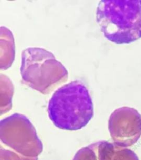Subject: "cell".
Returning <instances> with one entry per match:
<instances>
[{
	"mask_svg": "<svg viewBox=\"0 0 141 160\" xmlns=\"http://www.w3.org/2000/svg\"><path fill=\"white\" fill-rule=\"evenodd\" d=\"M48 114L56 127L77 130L93 117V104L90 92L80 81L75 80L56 90L50 99Z\"/></svg>",
	"mask_w": 141,
	"mask_h": 160,
	"instance_id": "6da1fadb",
	"label": "cell"
},
{
	"mask_svg": "<svg viewBox=\"0 0 141 160\" xmlns=\"http://www.w3.org/2000/svg\"><path fill=\"white\" fill-rule=\"evenodd\" d=\"M96 21L104 37L118 44L141 38V0H102Z\"/></svg>",
	"mask_w": 141,
	"mask_h": 160,
	"instance_id": "7a4b0ae2",
	"label": "cell"
},
{
	"mask_svg": "<svg viewBox=\"0 0 141 160\" xmlns=\"http://www.w3.org/2000/svg\"><path fill=\"white\" fill-rule=\"evenodd\" d=\"M22 82L43 94L50 93L68 79V71L54 55L41 48H28L22 53Z\"/></svg>",
	"mask_w": 141,
	"mask_h": 160,
	"instance_id": "3957f363",
	"label": "cell"
},
{
	"mask_svg": "<svg viewBox=\"0 0 141 160\" xmlns=\"http://www.w3.org/2000/svg\"><path fill=\"white\" fill-rule=\"evenodd\" d=\"M0 139L3 144L27 157L38 158L43 150L42 142L32 123L19 113L1 121Z\"/></svg>",
	"mask_w": 141,
	"mask_h": 160,
	"instance_id": "277c9868",
	"label": "cell"
},
{
	"mask_svg": "<svg viewBox=\"0 0 141 160\" xmlns=\"http://www.w3.org/2000/svg\"><path fill=\"white\" fill-rule=\"evenodd\" d=\"M108 127L114 143L124 148L132 146L141 137V115L133 108H119L111 114Z\"/></svg>",
	"mask_w": 141,
	"mask_h": 160,
	"instance_id": "5b68a950",
	"label": "cell"
},
{
	"mask_svg": "<svg viewBox=\"0 0 141 160\" xmlns=\"http://www.w3.org/2000/svg\"><path fill=\"white\" fill-rule=\"evenodd\" d=\"M99 160H139L134 151L108 141H98Z\"/></svg>",
	"mask_w": 141,
	"mask_h": 160,
	"instance_id": "8992f818",
	"label": "cell"
},
{
	"mask_svg": "<svg viewBox=\"0 0 141 160\" xmlns=\"http://www.w3.org/2000/svg\"><path fill=\"white\" fill-rule=\"evenodd\" d=\"M15 58L14 36L10 29L1 27L0 32V68L7 70L12 66Z\"/></svg>",
	"mask_w": 141,
	"mask_h": 160,
	"instance_id": "52a82bcc",
	"label": "cell"
},
{
	"mask_svg": "<svg viewBox=\"0 0 141 160\" xmlns=\"http://www.w3.org/2000/svg\"><path fill=\"white\" fill-rule=\"evenodd\" d=\"M1 83V114L7 113L12 108V99L14 86L7 76L0 75Z\"/></svg>",
	"mask_w": 141,
	"mask_h": 160,
	"instance_id": "ba28073f",
	"label": "cell"
},
{
	"mask_svg": "<svg viewBox=\"0 0 141 160\" xmlns=\"http://www.w3.org/2000/svg\"><path fill=\"white\" fill-rule=\"evenodd\" d=\"M98 144L97 142L80 148L75 153L73 160H99Z\"/></svg>",
	"mask_w": 141,
	"mask_h": 160,
	"instance_id": "9c48e42d",
	"label": "cell"
},
{
	"mask_svg": "<svg viewBox=\"0 0 141 160\" xmlns=\"http://www.w3.org/2000/svg\"><path fill=\"white\" fill-rule=\"evenodd\" d=\"M0 160H38V158H30L22 155L15 151L1 147Z\"/></svg>",
	"mask_w": 141,
	"mask_h": 160,
	"instance_id": "30bf717a",
	"label": "cell"
}]
</instances>
